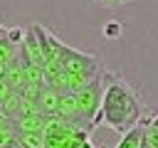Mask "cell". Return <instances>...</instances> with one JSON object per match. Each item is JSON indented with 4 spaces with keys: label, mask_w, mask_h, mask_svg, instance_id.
I'll return each mask as SVG.
<instances>
[{
    "label": "cell",
    "mask_w": 158,
    "mask_h": 148,
    "mask_svg": "<svg viewBox=\"0 0 158 148\" xmlns=\"http://www.w3.org/2000/svg\"><path fill=\"white\" fill-rule=\"evenodd\" d=\"M101 79H104V94H101L99 113L94 118V128L106 126L116 133H126L128 128H133L136 123H141L148 116L141 94L121 74H114V72L104 69Z\"/></svg>",
    "instance_id": "cell-1"
},
{
    "label": "cell",
    "mask_w": 158,
    "mask_h": 148,
    "mask_svg": "<svg viewBox=\"0 0 158 148\" xmlns=\"http://www.w3.org/2000/svg\"><path fill=\"white\" fill-rule=\"evenodd\" d=\"M57 59L62 64V72L79 76L81 81H91L94 76H99L104 72V67L96 57H91L86 52H79V49H74L64 42H57Z\"/></svg>",
    "instance_id": "cell-2"
},
{
    "label": "cell",
    "mask_w": 158,
    "mask_h": 148,
    "mask_svg": "<svg viewBox=\"0 0 158 148\" xmlns=\"http://www.w3.org/2000/svg\"><path fill=\"white\" fill-rule=\"evenodd\" d=\"M101 94H104V79H101V74L94 76L91 81H86L84 86H79L74 91L77 106H79V126L86 128V131L94 128V118H96L99 106H101Z\"/></svg>",
    "instance_id": "cell-3"
},
{
    "label": "cell",
    "mask_w": 158,
    "mask_h": 148,
    "mask_svg": "<svg viewBox=\"0 0 158 148\" xmlns=\"http://www.w3.org/2000/svg\"><path fill=\"white\" fill-rule=\"evenodd\" d=\"M59 96H62V91H57L54 86H40V91H37V99H35V104H37V111H40L42 116H57Z\"/></svg>",
    "instance_id": "cell-4"
},
{
    "label": "cell",
    "mask_w": 158,
    "mask_h": 148,
    "mask_svg": "<svg viewBox=\"0 0 158 148\" xmlns=\"http://www.w3.org/2000/svg\"><path fill=\"white\" fill-rule=\"evenodd\" d=\"M44 121H47V116H42L40 111H35V113L15 118L12 121V131L15 133H42L44 131Z\"/></svg>",
    "instance_id": "cell-5"
},
{
    "label": "cell",
    "mask_w": 158,
    "mask_h": 148,
    "mask_svg": "<svg viewBox=\"0 0 158 148\" xmlns=\"http://www.w3.org/2000/svg\"><path fill=\"white\" fill-rule=\"evenodd\" d=\"M143 121L136 123L133 128H128L126 133H121V141H118L116 148H141V143H143Z\"/></svg>",
    "instance_id": "cell-6"
},
{
    "label": "cell",
    "mask_w": 158,
    "mask_h": 148,
    "mask_svg": "<svg viewBox=\"0 0 158 148\" xmlns=\"http://www.w3.org/2000/svg\"><path fill=\"white\" fill-rule=\"evenodd\" d=\"M20 148H44V133H15Z\"/></svg>",
    "instance_id": "cell-7"
},
{
    "label": "cell",
    "mask_w": 158,
    "mask_h": 148,
    "mask_svg": "<svg viewBox=\"0 0 158 148\" xmlns=\"http://www.w3.org/2000/svg\"><path fill=\"white\" fill-rule=\"evenodd\" d=\"M121 35H123V27H121L118 20H109V22L104 25V37H106V39H118Z\"/></svg>",
    "instance_id": "cell-8"
},
{
    "label": "cell",
    "mask_w": 158,
    "mask_h": 148,
    "mask_svg": "<svg viewBox=\"0 0 158 148\" xmlns=\"http://www.w3.org/2000/svg\"><path fill=\"white\" fill-rule=\"evenodd\" d=\"M91 2H96V5H101V7H121V5H128V2H133V0H91Z\"/></svg>",
    "instance_id": "cell-9"
},
{
    "label": "cell",
    "mask_w": 158,
    "mask_h": 148,
    "mask_svg": "<svg viewBox=\"0 0 158 148\" xmlns=\"http://www.w3.org/2000/svg\"><path fill=\"white\" fill-rule=\"evenodd\" d=\"M10 94H12V86H10V84H7L2 76H0V104H2V101H5Z\"/></svg>",
    "instance_id": "cell-10"
},
{
    "label": "cell",
    "mask_w": 158,
    "mask_h": 148,
    "mask_svg": "<svg viewBox=\"0 0 158 148\" xmlns=\"http://www.w3.org/2000/svg\"><path fill=\"white\" fill-rule=\"evenodd\" d=\"M79 148H94V143H91V141H89V138H86V141H84V143H81V146H79Z\"/></svg>",
    "instance_id": "cell-11"
}]
</instances>
